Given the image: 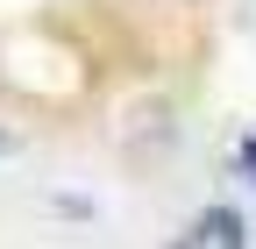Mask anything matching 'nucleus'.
I'll use <instances>...</instances> for the list:
<instances>
[{"mask_svg": "<svg viewBox=\"0 0 256 249\" xmlns=\"http://www.w3.org/2000/svg\"><path fill=\"white\" fill-rule=\"evenodd\" d=\"M171 249H242V214H235V206H206Z\"/></svg>", "mask_w": 256, "mask_h": 249, "instance_id": "f257e3e1", "label": "nucleus"}, {"mask_svg": "<svg viewBox=\"0 0 256 249\" xmlns=\"http://www.w3.org/2000/svg\"><path fill=\"white\" fill-rule=\"evenodd\" d=\"M235 164H242V178H256V136H249V142L235 150Z\"/></svg>", "mask_w": 256, "mask_h": 249, "instance_id": "f03ea898", "label": "nucleus"}, {"mask_svg": "<svg viewBox=\"0 0 256 249\" xmlns=\"http://www.w3.org/2000/svg\"><path fill=\"white\" fill-rule=\"evenodd\" d=\"M8 150H14V136H8V128H0V157H8Z\"/></svg>", "mask_w": 256, "mask_h": 249, "instance_id": "7ed1b4c3", "label": "nucleus"}]
</instances>
